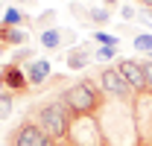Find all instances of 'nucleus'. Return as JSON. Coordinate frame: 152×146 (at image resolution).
<instances>
[{
    "label": "nucleus",
    "instance_id": "nucleus-27",
    "mask_svg": "<svg viewBox=\"0 0 152 146\" xmlns=\"http://www.w3.org/2000/svg\"><path fill=\"white\" fill-rule=\"evenodd\" d=\"M0 53H6V44H3V41H0Z\"/></svg>",
    "mask_w": 152,
    "mask_h": 146
},
{
    "label": "nucleus",
    "instance_id": "nucleus-26",
    "mask_svg": "<svg viewBox=\"0 0 152 146\" xmlns=\"http://www.w3.org/2000/svg\"><path fill=\"white\" fill-rule=\"evenodd\" d=\"M102 3H105V6H114V3H117V0H102Z\"/></svg>",
    "mask_w": 152,
    "mask_h": 146
},
{
    "label": "nucleus",
    "instance_id": "nucleus-11",
    "mask_svg": "<svg viewBox=\"0 0 152 146\" xmlns=\"http://www.w3.org/2000/svg\"><path fill=\"white\" fill-rule=\"evenodd\" d=\"M50 76H53V67H50L47 58H32V61L26 64V79H29L32 88H44Z\"/></svg>",
    "mask_w": 152,
    "mask_h": 146
},
{
    "label": "nucleus",
    "instance_id": "nucleus-22",
    "mask_svg": "<svg viewBox=\"0 0 152 146\" xmlns=\"http://www.w3.org/2000/svg\"><path fill=\"white\" fill-rule=\"evenodd\" d=\"M114 55H117V47H99V50L94 53V58L96 61H111Z\"/></svg>",
    "mask_w": 152,
    "mask_h": 146
},
{
    "label": "nucleus",
    "instance_id": "nucleus-20",
    "mask_svg": "<svg viewBox=\"0 0 152 146\" xmlns=\"http://www.w3.org/2000/svg\"><path fill=\"white\" fill-rule=\"evenodd\" d=\"M32 50H29V47H20V50H12V64H23V61H26V64H29V61H32Z\"/></svg>",
    "mask_w": 152,
    "mask_h": 146
},
{
    "label": "nucleus",
    "instance_id": "nucleus-17",
    "mask_svg": "<svg viewBox=\"0 0 152 146\" xmlns=\"http://www.w3.org/2000/svg\"><path fill=\"white\" fill-rule=\"evenodd\" d=\"M53 20H56V12L53 9H44L38 18H32V26H35V32H44V29L53 26Z\"/></svg>",
    "mask_w": 152,
    "mask_h": 146
},
{
    "label": "nucleus",
    "instance_id": "nucleus-21",
    "mask_svg": "<svg viewBox=\"0 0 152 146\" xmlns=\"http://www.w3.org/2000/svg\"><path fill=\"white\" fill-rule=\"evenodd\" d=\"M88 9H91V6H82L79 0H76V3H70V12H73V18H76V20H82V23H88Z\"/></svg>",
    "mask_w": 152,
    "mask_h": 146
},
{
    "label": "nucleus",
    "instance_id": "nucleus-9",
    "mask_svg": "<svg viewBox=\"0 0 152 146\" xmlns=\"http://www.w3.org/2000/svg\"><path fill=\"white\" fill-rule=\"evenodd\" d=\"M117 70L123 73V79L132 85V91H134V93L149 91V82H146L143 61H137V58H120V61H117Z\"/></svg>",
    "mask_w": 152,
    "mask_h": 146
},
{
    "label": "nucleus",
    "instance_id": "nucleus-23",
    "mask_svg": "<svg viewBox=\"0 0 152 146\" xmlns=\"http://www.w3.org/2000/svg\"><path fill=\"white\" fill-rule=\"evenodd\" d=\"M120 15H123V20H134V18H137V12H134L132 6H123V9H120Z\"/></svg>",
    "mask_w": 152,
    "mask_h": 146
},
{
    "label": "nucleus",
    "instance_id": "nucleus-10",
    "mask_svg": "<svg viewBox=\"0 0 152 146\" xmlns=\"http://www.w3.org/2000/svg\"><path fill=\"white\" fill-rule=\"evenodd\" d=\"M73 41H76V32L73 29H64V26H50V29L38 32V44L44 50H61V47H67Z\"/></svg>",
    "mask_w": 152,
    "mask_h": 146
},
{
    "label": "nucleus",
    "instance_id": "nucleus-19",
    "mask_svg": "<svg viewBox=\"0 0 152 146\" xmlns=\"http://www.w3.org/2000/svg\"><path fill=\"white\" fill-rule=\"evenodd\" d=\"M94 41L99 44V47H117V44H120V38L114 35V32H102V29L94 32Z\"/></svg>",
    "mask_w": 152,
    "mask_h": 146
},
{
    "label": "nucleus",
    "instance_id": "nucleus-4",
    "mask_svg": "<svg viewBox=\"0 0 152 146\" xmlns=\"http://www.w3.org/2000/svg\"><path fill=\"white\" fill-rule=\"evenodd\" d=\"M67 140L73 146H105V137H102L96 114H73L70 117Z\"/></svg>",
    "mask_w": 152,
    "mask_h": 146
},
{
    "label": "nucleus",
    "instance_id": "nucleus-5",
    "mask_svg": "<svg viewBox=\"0 0 152 146\" xmlns=\"http://www.w3.org/2000/svg\"><path fill=\"white\" fill-rule=\"evenodd\" d=\"M94 82L99 85V91H102L105 99H132L134 96L132 85L123 79V73L117 67H99L94 73Z\"/></svg>",
    "mask_w": 152,
    "mask_h": 146
},
{
    "label": "nucleus",
    "instance_id": "nucleus-13",
    "mask_svg": "<svg viewBox=\"0 0 152 146\" xmlns=\"http://www.w3.org/2000/svg\"><path fill=\"white\" fill-rule=\"evenodd\" d=\"M0 41L6 47H23L29 41V32H23L20 26H0Z\"/></svg>",
    "mask_w": 152,
    "mask_h": 146
},
{
    "label": "nucleus",
    "instance_id": "nucleus-25",
    "mask_svg": "<svg viewBox=\"0 0 152 146\" xmlns=\"http://www.w3.org/2000/svg\"><path fill=\"white\" fill-rule=\"evenodd\" d=\"M12 3H35V0H12Z\"/></svg>",
    "mask_w": 152,
    "mask_h": 146
},
{
    "label": "nucleus",
    "instance_id": "nucleus-6",
    "mask_svg": "<svg viewBox=\"0 0 152 146\" xmlns=\"http://www.w3.org/2000/svg\"><path fill=\"white\" fill-rule=\"evenodd\" d=\"M132 114L140 146H152V91H140L132 96Z\"/></svg>",
    "mask_w": 152,
    "mask_h": 146
},
{
    "label": "nucleus",
    "instance_id": "nucleus-3",
    "mask_svg": "<svg viewBox=\"0 0 152 146\" xmlns=\"http://www.w3.org/2000/svg\"><path fill=\"white\" fill-rule=\"evenodd\" d=\"M70 117H73V114H70V108H67L58 96L35 108V123H38V128H41L44 134H50L56 143H64V140H67V131H70Z\"/></svg>",
    "mask_w": 152,
    "mask_h": 146
},
{
    "label": "nucleus",
    "instance_id": "nucleus-7",
    "mask_svg": "<svg viewBox=\"0 0 152 146\" xmlns=\"http://www.w3.org/2000/svg\"><path fill=\"white\" fill-rule=\"evenodd\" d=\"M6 143L9 146H58L50 134H44L41 128H38V123L35 120H23L15 131H9L6 134Z\"/></svg>",
    "mask_w": 152,
    "mask_h": 146
},
{
    "label": "nucleus",
    "instance_id": "nucleus-24",
    "mask_svg": "<svg viewBox=\"0 0 152 146\" xmlns=\"http://www.w3.org/2000/svg\"><path fill=\"white\" fill-rule=\"evenodd\" d=\"M137 3H140V6H152V0H137Z\"/></svg>",
    "mask_w": 152,
    "mask_h": 146
},
{
    "label": "nucleus",
    "instance_id": "nucleus-16",
    "mask_svg": "<svg viewBox=\"0 0 152 146\" xmlns=\"http://www.w3.org/2000/svg\"><path fill=\"white\" fill-rule=\"evenodd\" d=\"M12 111H15V93L0 91V120H9Z\"/></svg>",
    "mask_w": 152,
    "mask_h": 146
},
{
    "label": "nucleus",
    "instance_id": "nucleus-18",
    "mask_svg": "<svg viewBox=\"0 0 152 146\" xmlns=\"http://www.w3.org/2000/svg\"><path fill=\"white\" fill-rule=\"evenodd\" d=\"M132 47L137 50V53H152V32H137V35L132 38Z\"/></svg>",
    "mask_w": 152,
    "mask_h": 146
},
{
    "label": "nucleus",
    "instance_id": "nucleus-15",
    "mask_svg": "<svg viewBox=\"0 0 152 146\" xmlns=\"http://www.w3.org/2000/svg\"><path fill=\"white\" fill-rule=\"evenodd\" d=\"M88 20H91V23H96V26H108L111 12H108L105 6H91V9H88Z\"/></svg>",
    "mask_w": 152,
    "mask_h": 146
},
{
    "label": "nucleus",
    "instance_id": "nucleus-14",
    "mask_svg": "<svg viewBox=\"0 0 152 146\" xmlns=\"http://www.w3.org/2000/svg\"><path fill=\"white\" fill-rule=\"evenodd\" d=\"M23 23H29L26 20V15L20 12L18 6L12 3L9 9H3V18H0V26H23Z\"/></svg>",
    "mask_w": 152,
    "mask_h": 146
},
{
    "label": "nucleus",
    "instance_id": "nucleus-12",
    "mask_svg": "<svg viewBox=\"0 0 152 146\" xmlns=\"http://www.w3.org/2000/svg\"><path fill=\"white\" fill-rule=\"evenodd\" d=\"M91 61H94V53H91L85 44H82V47H73L70 53L64 55V64H67L70 70H85Z\"/></svg>",
    "mask_w": 152,
    "mask_h": 146
},
{
    "label": "nucleus",
    "instance_id": "nucleus-2",
    "mask_svg": "<svg viewBox=\"0 0 152 146\" xmlns=\"http://www.w3.org/2000/svg\"><path fill=\"white\" fill-rule=\"evenodd\" d=\"M58 99L70 108V114H99V108L105 105V96L94 79H79L58 93Z\"/></svg>",
    "mask_w": 152,
    "mask_h": 146
},
{
    "label": "nucleus",
    "instance_id": "nucleus-8",
    "mask_svg": "<svg viewBox=\"0 0 152 146\" xmlns=\"http://www.w3.org/2000/svg\"><path fill=\"white\" fill-rule=\"evenodd\" d=\"M32 88L29 85V79H26V70H20V64H6L3 70H0V91H9V93H26Z\"/></svg>",
    "mask_w": 152,
    "mask_h": 146
},
{
    "label": "nucleus",
    "instance_id": "nucleus-28",
    "mask_svg": "<svg viewBox=\"0 0 152 146\" xmlns=\"http://www.w3.org/2000/svg\"><path fill=\"white\" fill-rule=\"evenodd\" d=\"M0 12H3V0H0Z\"/></svg>",
    "mask_w": 152,
    "mask_h": 146
},
{
    "label": "nucleus",
    "instance_id": "nucleus-1",
    "mask_svg": "<svg viewBox=\"0 0 152 146\" xmlns=\"http://www.w3.org/2000/svg\"><path fill=\"white\" fill-rule=\"evenodd\" d=\"M96 120L102 128L105 146H140L134 114H132V99H105Z\"/></svg>",
    "mask_w": 152,
    "mask_h": 146
}]
</instances>
